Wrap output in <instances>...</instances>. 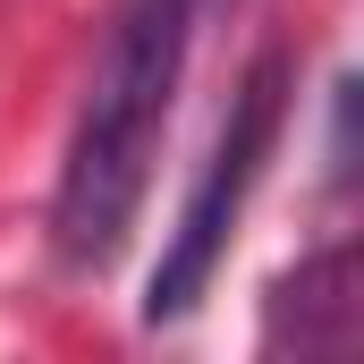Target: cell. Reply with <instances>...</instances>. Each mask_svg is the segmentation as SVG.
Listing matches in <instances>:
<instances>
[{
    "label": "cell",
    "mask_w": 364,
    "mask_h": 364,
    "mask_svg": "<svg viewBox=\"0 0 364 364\" xmlns=\"http://www.w3.org/2000/svg\"><path fill=\"white\" fill-rule=\"evenodd\" d=\"M195 17L203 0H119L102 26L85 102L60 153V186H51V255L68 272H102L144 212V186H153V161H161V136L186 85Z\"/></svg>",
    "instance_id": "cell-1"
},
{
    "label": "cell",
    "mask_w": 364,
    "mask_h": 364,
    "mask_svg": "<svg viewBox=\"0 0 364 364\" xmlns=\"http://www.w3.org/2000/svg\"><path fill=\"white\" fill-rule=\"evenodd\" d=\"M288 93H296L288 51H263L237 77L229 119L212 136V161H203V178L186 186V212H178V229H170V246H161V263H153V296H144V322L153 331L161 322H186L203 305V288H212V272H220V255H229V237H237V220H246V203H255V186H263V170H272V153H279Z\"/></svg>",
    "instance_id": "cell-2"
},
{
    "label": "cell",
    "mask_w": 364,
    "mask_h": 364,
    "mask_svg": "<svg viewBox=\"0 0 364 364\" xmlns=\"http://www.w3.org/2000/svg\"><path fill=\"white\" fill-rule=\"evenodd\" d=\"M263 339L272 348H296V356H339L356 339V255L348 246L305 255L272 288V305H263Z\"/></svg>",
    "instance_id": "cell-3"
}]
</instances>
